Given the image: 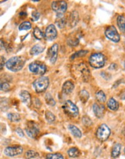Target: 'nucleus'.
Returning a JSON list of instances; mask_svg holds the SVG:
<instances>
[{
  "instance_id": "f257e3e1",
  "label": "nucleus",
  "mask_w": 125,
  "mask_h": 159,
  "mask_svg": "<svg viewBox=\"0 0 125 159\" xmlns=\"http://www.w3.org/2000/svg\"><path fill=\"white\" fill-rule=\"evenodd\" d=\"M25 62L26 60L21 56L13 57L7 61L6 66L9 70L13 72H16L21 70L23 68Z\"/></svg>"
},
{
  "instance_id": "37998d69",
  "label": "nucleus",
  "mask_w": 125,
  "mask_h": 159,
  "mask_svg": "<svg viewBox=\"0 0 125 159\" xmlns=\"http://www.w3.org/2000/svg\"><path fill=\"white\" fill-rule=\"evenodd\" d=\"M124 153H125V148H124Z\"/></svg>"
},
{
  "instance_id": "f3484780",
  "label": "nucleus",
  "mask_w": 125,
  "mask_h": 159,
  "mask_svg": "<svg viewBox=\"0 0 125 159\" xmlns=\"http://www.w3.org/2000/svg\"><path fill=\"white\" fill-rule=\"evenodd\" d=\"M74 86L73 82L71 81H66L64 83L62 87V92L66 95H68L71 93L74 90Z\"/></svg>"
},
{
  "instance_id": "393cba45",
  "label": "nucleus",
  "mask_w": 125,
  "mask_h": 159,
  "mask_svg": "<svg viewBox=\"0 0 125 159\" xmlns=\"http://www.w3.org/2000/svg\"><path fill=\"white\" fill-rule=\"evenodd\" d=\"M79 97L81 101L83 103H85L88 100V99L90 98V95H89V93L87 90H83L79 92Z\"/></svg>"
},
{
  "instance_id": "aec40b11",
  "label": "nucleus",
  "mask_w": 125,
  "mask_h": 159,
  "mask_svg": "<svg viewBox=\"0 0 125 159\" xmlns=\"http://www.w3.org/2000/svg\"><path fill=\"white\" fill-rule=\"evenodd\" d=\"M68 128L73 136H74L76 138L81 137V136H82L81 132L78 127H76V126H74L73 125H69L68 126Z\"/></svg>"
},
{
  "instance_id": "2eb2a0df",
  "label": "nucleus",
  "mask_w": 125,
  "mask_h": 159,
  "mask_svg": "<svg viewBox=\"0 0 125 159\" xmlns=\"http://www.w3.org/2000/svg\"><path fill=\"white\" fill-rule=\"evenodd\" d=\"M20 97L22 102L27 107H30L31 105V98L29 92L26 90H22L20 93Z\"/></svg>"
},
{
  "instance_id": "4468645a",
  "label": "nucleus",
  "mask_w": 125,
  "mask_h": 159,
  "mask_svg": "<svg viewBox=\"0 0 125 159\" xmlns=\"http://www.w3.org/2000/svg\"><path fill=\"white\" fill-rule=\"evenodd\" d=\"M93 110L96 117L101 118L103 116L105 111V108L103 105L95 103L93 106Z\"/></svg>"
},
{
  "instance_id": "9d476101",
  "label": "nucleus",
  "mask_w": 125,
  "mask_h": 159,
  "mask_svg": "<svg viewBox=\"0 0 125 159\" xmlns=\"http://www.w3.org/2000/svg\"><path fill=\"white\" fill-rule=\"evenodd\" d=\"M57 35H58V32L54 25L51 24L47 26L45 31V37L47 40L53 41L56 38Z\"/></svg>"
},
{
  "instance_id": "ddd939ff",
  "label": "nucleus",
  "mask_w": 125,
  "mask_h": 159,
  "mask_svg": "<svg viewBox=\"0 0 125 159\" xmlns=\"http://www.w3.org/2000/svg\"><path fill=\"white\" fill-rule=\"evenodd\" d=\"M78 68L81 73L83 80L87 81L90 76V72L88 70V68L84 63H81L78 66Z\"/></svg>"
},
{
  "instance_id": "20e7f679",
  "label": "nucleus",
  "mask_w": 125,
  "mask_h": 159,
  "mask_svg": "<svg viewBox=\"0 0 125 159\" xmlns=\"http://www.w3.org/2000/svg\"><path fill=\"white\" fill-rule=\"evenodd\" d=\"M47 66L43 62L39 61H36L29 65V71L36 75H43L47 71Z\"/></svg>"
},
{
  "instance_id": "f704fd0d",
  "label": "nucleus",
  "mask_w": 125,
  "mask_h": 159,
  "mask_svg": "<svg viewBox=\"0 0 125 159\" xmlns=\"http://www.w3.org/2000/svg\"><path fill=\"white\" fill-rule=\"evenodd\" d=\"M31 24L29 21H25L19 26V30L20 31L28 30L31 29Z\"/></svg>"
},
{
  "instance_id": "412c9836",
  "label": "nucleus",
  "mask_w": 125,
  "mask_h": 159,
  "mask_svg": "<svg viewBox=\"0 0 125 159\" xmlns=\"http://www.w3.org/2000/svg\"><path fill=\"white\" fill-rule=\"evenodd\" d=\"M117 23L120 31L123 33H125V17L123 15L118 16L117 18Z\"/></svg>"
},
{
  "instance_id": "ea45409f",
  "label": "nucleus",
  "mask_w": 125,
  "mask_h": 159,
  "mask_svg": "<svg viewBox=\"0 0 125 159\" xmlns=\"http://www.w3.org/2000/svg\"><path fill=\"white\" fill-rule=\"evenodd\" d=\"M5 58L3 57H1V70H2V68H3V66H4V65L5 64L6 65V63H5Z\"/></svg>"
},
{
  "instance_id": "6ab92c4d",
  "label": "nucleus",
  "mask_w": 125,
  "mask_h": 159,
  "mask_svg": "<svg viewBox=\"0 0 125 159\" xmlns=\"http://www.w3.org/2000/svg\"><path fill=\"white\" fill-rule=\"evenodd\" d=\"M45 50V47L39 44H37L32 47L30 50V54L31 55H37L42 53Z\"/></svg>"
},
{
  "instance_id": "39448f33",
  "label": "nucleus",
  "mask_w": 125,
  "mask_h": 159,
  "mask_svg": "<svg viewBox=\"0 0 125 159\" xmlns=\"http://www.w3.org/2000/svg\"><path fill=\"white\" fill-rule=\"evenodd\" d=\"M62 108L64 112L71 117H76L79 115V110L78 107L70 100L66 101Z\"/></svg>"
},
{
  "instance_id": "72a5a7b5",
  "label": "nucleus",
  "mask_w": 125,
  "mask_h": 159,
  "mask_svg": "<svg viewBox=\"0 0 125 159\" xmlns=\"http://www.w3.org/2000/svg\"><path fill=\"white\" fill-rule=\"evenodd\" d=\"M88 51L87 50H80L75 53H74L70 58V59L72 60H74V58H77V57H84L85 56L87 53H88Z\"/></svg>"
},
{
  "instance_id": "7ed1b4c3",
  "label": "nucleus",
  "mask_w": 125,
  "mask_h": 159,
  "mask_svg": "<svg viewBox=\"0 0 125 159\" xmlns=\"http://www.w3.org/2000/svg\"><path fill=\"white\" fill-rule=\"evenodd\" d=\"M33 85L37 93H42L48 87L49 79L47 76L39 77L33 82Z\"/></svg>"
},
{
  "instance_id": "6e6552de",
  "label": "nucleus",
  "mask_w": 125,
  "mask_h": 159,
  "mask_svg": "<svg viewBox=\"0 0 125 159\" xmlns=\"http://www.w3.org/2000/svg\"><path fill=\"white\" fill-rule=\"evenodd\" d=\"M51 8L56 13L57 16L63 15L66 11L68 5L65 1H55L51 3Z\"/></svg>"
},
{
  "instance_id": "a211bd4d",
  "label": "nucleus",
  "mask_w": 125,
  "mask_h": 159,
  "mask_svg": "<svg viewBox=\"0 0 125 159\" xmlns=\"http://www.w3.org/2000/svg\"><path fill=\"white\" fill-rule=\"evenodd\" d=\"M55 23L59 28H63L68 24V18H66L64 15L57 16Z\"/></svg>"
},
{
  "instance_id": "7c9ffc66",
  "label": "nucleus",
  "mask_w": 125,
  "mask_h": 159,
  "mask_svg": "<svg viewBox=\"0 0 125 159\" xmlns=\"http://www.w3.org/2000/svg\"><path fill=\"white\" fill-rule=\"evenodd\" d=\"M38 156H39L38 153L34 150H28L25 153V158L26 159H31V158H35Z\"/></svg>"
},
{
  "instance_id": "a878e982",
  "label": "nucleus",
  "mask_w": 125,
  "mask_h": 159,
  "mask_svg": "<svg viewBox=\"0 0 125 159\" xmlns=\"http://www.w3.org/2000/svg\"><path fill=\"white\" fill-rule=\"evenodd\" d=\"M68 154L70 157L75 158L78 157L80 155V151L76 147H73L68 150Z\"/></svg>"
},
{
  "instance_id": "e433bc0d",
  "label": "nucleus",
  "mask_w": 125,
  "mask_h": 159,
  "mask_svg": "<svg viewBox=\"0 0 125 159\" xmlns=\"http://www.w3.org/2000/svg\"><path fill=\"white\" fill-rule=\"evenodd\" d=\"M10 86L8 83H7V82L2 83V84H1V90H2L7 92L10 90Z\"/></svg>"
},
{
  "instance_id": "c9c22d12",
  "label": "nucleus",
  "mask_w": 125,
  "mask_h": 159,
  "mask_svg": "<svg viewBox=\"0 0 125 159\" xmlns=\"http://www.w3.org/2000/svg\"><path fill=\"white\" fill-rule=\"evenodd\" d=\"M82 119H83L82 121H83V124H84L85 125L88 127V126H90V125H92V124H93L92 121L90 120V118L89 117H88L87 116H85Z\"/></svg>"
},
{
  "instance_id": "c85d7f7f",
  "label": "nucleus",
  "mask_w": 125,
  "mask_h": 159,
  "mask_svg": "<svg viewBox=\"0 0 125 159\" xmlns=\"http://www.w3.org/2000/svg\"><path fill=\"white\" fill-rule=\"evenodd\" d=\"M96 98L97 100L100 103H104L106 101V95L102 90H100L96 93Z\"/></svg>"
},
{
  "instance_id": "1a4fd4ad",
  "label": "nucleus",
  "mask_w": 125,
  "mask_h": 159,
  "mask_svg": "<svg viewBox=\"0 0 125 159\" xmlns=\"http://www.w3.org/2000/svg\"><path fill=\"white\" fill-rule=\"evenodd\" d=\"M25 131L29 137L34 139L39 133V128L34 122H29L26 124Z\"/></svg>"
},
{
  "instance_id": "a19ab883",
  "label": "nucleus",
  "mask_w": 125,
  "mask_h": 159,
  "mask_svg": "<svg viewBox=\"0 0 125 159\" xmlns=\"http://www.w3.org/2000/svg\"><path fill=\"white\" fill-rule=\"evenodd\" d=\"M124 48H125V41H124Z\"/></svg>"
},
{
  "instance_id": "423d86ee",
  "label": "nucleus",
  "mask_w": 125,
  "mask_h": 159,
  "mask_svg": "<svg viewBox=\"0 0 125 159\" xmlns=\"http://www.w3.org/2000/svg\"><path fill=\"white\" fill-rule=\"evenodd\" d=\"M111 134L109 128L105 124H101L97 129L96 135L97 139L101 142H105L108 140Z\"/></svg>"
},
{
  "instance_id": "cd10ccee",
  "label": "nucleus",
  "mask_w": 125,
  "mask_h": 159,
  "mask_svg": "<svg viewBox=\"0 0 125 159\" xmlns=\"http://www.w3.org/2000/svg\"><path fill=\"white\" fill-rule=\"evenodd\" d=\"M8 118L11 122H19L20 120V115L18 113H10L8 114Z\"/></svg>"
},
{
  "instance_id": "4be33fe9",
  "label": "nucleus",
  "mask_w": 125,
  "mask_h": 159,
  "mask_svg": "<svg viewBox=\"0 0 125 159\" xmlns=\"http://www.w3.org/2000/svg\"><path fill=\"white\" fill-rule=\"evenodd\" d=\"M107 106L108 108L112 111H116L119 108L118 103L113 98H111L110 99H109Z\"/></svg>"
},
{
  "instance_id": "5701e85b",
  "label": "nucleus",
  "mask_w": 125,
  "mask_h": 159,
  "mask_svg": "<svg viewBox=\"0 0 125 159\" xmlns=\"http://www.w3.org/2000/svg\"><path fill=\"white\" fill-rule=\"evenodd\" d=\"M67 43L71 47H75L78 45L79 38L77 36V35L76 36H74V34L71 35L67 39Z\"/></svg>"
},
{
  "instance_id": "58836bf2",
  "label": "nucleus",
  "mask_w": 125,
  "mask_h": 159,
  "mask_svg": "<svg viewBox=\"0 0 125 159\" xmlns=\"http://www.w3.org/2000/svg\"><path fill=\"white\" fill-rule=\"evenodd\" d=\"M16 132L17 133V134L20 136V137H24V133H23V130L20 129V128H17L16 129Z\"/></svg>"
},
{
  "instance_id": "bb28decb",
  "label": "nucleus",
  "mask_w": 125,
  "mask_h": 159,
  "mask_svg": "<svg viewBox=\"0 0 125 159\" xmlns=\"http://www.w3.org/2000/svg\"><path fill=\"white\" fill-rule=\"evenodd\" d=\"M33 35L34 36V38L38 40H40V39H43L44 37V34L41 31V30L38 28V27H35L34 30H33Z\"/></svg>"
},
{
  "instance_id": "4c0bfd02",
  "label": "nucleus",
  "mask_w": 125,
  "mask_h": 159,
  "mask_svg": "<svg viewBox=\"0 0 125 159\" xmlns=\"http://www.w3.org/2000/svg\"><path fill=\"white\" fill-rule=\"evenodd\" d=\"M40 17V14L37 11H34L32 12V20L34 21H38Z\"/></svg>"
},
{
  "instance_id": "b1692460",
  "label": "nucleus",
  "mask_w": 125,
  "mask_h": 159,
  "mask_svg": "<svg viewBox=\"0 0 125 159\" xmlns=\"http://www.w3.org/2000/svg\"><path fill=\"white\" fill-rule=\"evenodd\" d=\"M121 146L119 143H115L113 145L111 152V157L113 158H117L121 152Z\"/></svg>"
},
{
  "instance_id": "2f4dec72",
  "label": "nucleus",
  "mask_w": 125,
  "mask_h": 159,
  "mask_svg": "<svg viewBox=\"0 0 125 159\" xmlns=\"http://www.w3.org/2000/svg\"><path fill=\"white\" fill-rule=\"evenodd\" d=\"M45 100L47 103L48 105L50 106H55L56 104V102L55 101V100L53 99V98L52 97V96L51 95L50 93H47L45 96Z\"/></svg>"
},
{
  "instance_id": "f03ea898",
  "label": "nucleus",
  "mask_w": 125,
  "mask_h": 159,
  "mask_svg": "<svg viewBox=\"0 0 125 159\" xmlns=\"http://www.w3.org/2000/svg\"><path fill=\"white\" fill-rule=\"evenodd\" d=\"M106 58L101 53H96L92 55L89 58V63L92 67L94 68H101L105 66Z\"/></svg>"
},
{
  "instance_id": "473e14b6",
  "label": "nucleus",
  "mask_w": 125,
  "mask_h": 159,
  "mask_svg": "<svg viewBox=\"0 0 125 159\" xmlns=\"http://www.w3.org/2000/svg\"><path fill=\"white\" fill-rule=\"evenodd\" d=\"M47 159H65L61 153H49L47 155Z\"/></svg>"
},
{
  "instance_id": "dca6fc26",
  "label": "nucleus",
  "mask_w": 125,
  "mask_h": 159,
  "mask_svg": "<svg viewBox=\"0 0 125 159\" xmlns=\"http://www.w3.org/2000/svg\"><path fill=\"white\" fill-rule=\"evenodd\" d=\"M78 21H79L78 13L76 11H73L70 14V15L68 19V23H69V25L71 28H73L76 25Z\"/></svg>"
},
{
  "instance_id": "c756f323",
  "label": "nucleus",
  "mask_w": 125,
  "mask_h": 159,
  "mask_svg": "<svg viewBox=\"0 0 125 159\" xmlns=\"http://www.w3.org/2000/svg\"><path fill=\"white\" fill-rule=\"evenodd\" d=\"M45 117L49 123H52L55 120V116L53 113L50 111H47L45 113Z\"/></svg>"
},
{
  "instance_id": "0eeeda50",
  "label": "nucleus",
  "mask_w": 125,
  "mask_h": 159,
  "mask_svg": "<svg viewBox=\"0 0 125 159\" xmlns=\"http://www.w3.org/2000/svg\"><path fill=\"white\" fill-rule=\"evenodd\" d=\"M106 37L109 39V40L118 43L120 40V36L116 30V28L114 26H108L105 32Z\"/></svg>"
},
{
  "instance_id": "9b49d317",
  "label": "nucleus",
  "mask_w": 125,
  "mask_h": 159,
  "mask_svg": "<svg viewBox=\"0 0 125 159\" xmlns=\"http://www.w3.org/2000/svg\"><path fill=\"white\" fill-rule=\"evenodd\" d=\"M23 148L21 146L8 147L4 150V153L8 157H15L23 153Z\"/></svg>"
},
{
  "instance_id": "79ce46f5",
  "label": "nucleus",
  "mask_w": 125,
  "mask_h": 159,
  "mask_svg": "<svg viewBox=\"0 0 125 159\" xmlns=\"http://www.w3.org/2000/svg\"><path fill=\"white\" fill-rule=\"evenodd\" d=\"M124 67H125V63H124Z\"/></svg>"
},
{
  "instance_id": "f8f14e48",
  "label": "nucleus",
  "mask_w": 125,
  "mask_h": 159,
  "mask_svg": "<svg viewBox=\"0 0 125 159\" xmlns=\"http://www.w3.org/2000/svg\"><path fill=\"white\" fill-rule=\"evenodd\" d=\"M58 45L57 43H55L53 46H51L48 52V57L49 58L50 61L52 64H55L56 61L58 58Z\"/></svg>"
}]
</instances>
